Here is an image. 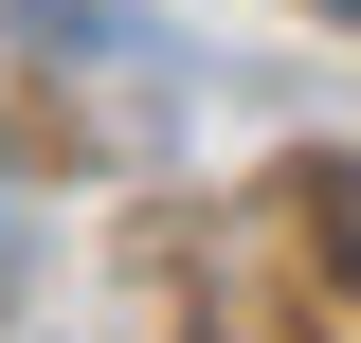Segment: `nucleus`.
I'll list each match as a JSON object with an SVG mask.
<instances>
[{"label": "nucleus", "mask_w": 361, "mask_h": 343, "mask_svg": "<svg viewBox=\"0 0 361 343\" xmlns=\"http://www.w3.org/2000/svg\"><path fill=\"white\" fill-rule=\"evenodd\" d=\"M307 235H325V271H343V289H361V181H343V163L307 181Z\"/></svg>", "instance_id": "nucleus-1"}, {"label": "nucleus", "mask_w": 361, "mask_h": 343, "mask_svg": "<svg viewBox=\"0 0 361 343\" xmlns=\"http://www.w3.org/2000/svg\"><path fill=\"white\" fill-rule=\"evenodd\" d=\"M0 271H18V181H0Z\"/></svg>", "instance_id": "nucleus-2"}, {"label": "nucleus", "mask_w": 361, "mask_h": 343, "mask_svg": "<svg viewBox=\"0 0 361 343\" xmlns=\"http://www.w3.org/2000/svg\"><path fill=\"white\" fill-rule=\"evenodd\" d=\"M343 18H361V0H343Z\"/></svg>", "instance_id": "nucleus-3"}]
</instances>
